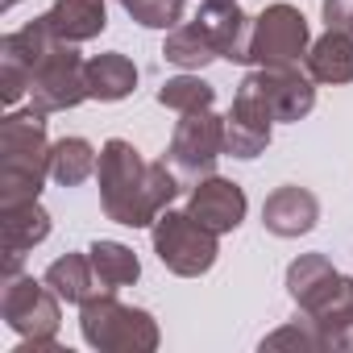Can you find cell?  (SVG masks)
<instances>
[{
	"instance_id": "obj_1",
	"label": "cell",
	"mask_w": 353,
	"mask_h": 353,
	"mask_svg": "<svg viewBox=\"0 0 353 353\" xmlns=\"http://www.w3.org/2000/svg\"><path fill=\"white\" fill-rule=\"evenodd\" d=\"M96 179H100L104 216L125 225V229H150L170 208V200L179 196V174H174V166L166 158L145 162L141 150L125 137L104 141Z\"/></svg>"
},
{
	"instance_id": "obj_2",
	"label": "cell",
	"mask_w": 353,
	"mask_h": 353,
	"mask_svg": "<svg viewBox=\"0 0 353 353\" xmlns=\"http://www.w3.org/2000/svg\"><path fill=\"white\" fill-rule=\"evenodd\" d=\"M46 179H50L46 112L30 104L21 112H9L0 125V204L38 200Z\"/></svg>"
},
{
	"instance_id": "obj_3",
	"label": "cell",
	"mask_w": 353,
	"mask_h": 353,
	"mask_svg": "<svg viewBox=\"0 0 353 353\" xmlns=\"http://www.w3.org/2000/svg\"><path fill=\"white\" fill-rule=\"evenodd\" d=\"M79 332L100 353H154L158 324L145 307H129L117 291H96L79 303Z\"/></svg>"
},
{
	"instance_id": "obj_4",
	"label": "cell",
	"mask_w": 353,
	"mask_h": 353,
	"mask_svg": "<svg viewBox=\"0 0 353 353\" xmlns=\"http://www.w3.org/2000/svg\"><path fill=\"white\" fill-rule=\"evenodd\" d=\"M216 237L221 233L200 225L192 212H170V208L150 225V241H154L158 262L179 279H200L216 266V254H221Z\"/></svg>"
},
{
	"instance_id": "obj_5",
	"label": "cell",
	"mask_w": 353,
	"mask_h": 353,
	"mask_svg": "<svg viewBox=\"0 0 353 353\" xmlns=\"http://www.w3.org/2000/svg\"><path fill=\"white\" fill-rule=\"evenodd\" d=\"M59 295L46 287V279L34 274H5V291H0V320H5L21 341H54L63 312Z\"/></svg>"
},
{
	"instance_id": "obj_6",
	"label": "cell",
	"mask_w": 353,
	"mask_h": 353,
	"mask_svg": "<svg viewBox=\"0 0 353 353\" xmlns=\"http://www.w3.org/2000/svg\"><path fill=\"white\" fill-rule=\"evenodd\" d=\"M307 46H312L307 17L295 5H287V0L266 5L254 17V30H250V63L254 67H299Z\"/></svg>"
},
{
	"instance_id": "obj_7",
	"label": "cell",
	"mask_w": 353,
	"mask_h": 353,
	"mask_svg": "<svg viewBox=\"0 0 353 353\" xmlns=\"http://www.w3.org/2000/svg\"><path fill=\"white\" fill-rule=\"evenodd\" d=\"M221 154H225V117H216L212 108L183 112L166 145V162L174 166V174L188 183H200L216 170Z\"/></svg>"
},
{
	"instance_id": "obj_8",
	"label": "cell",
	"mask_w": 353,
	"mask_h": 353,
	"mask_svg": "<svg viewBox=\"0 0 353 353\" xmlns=\"http://www.w3.org/2000/svg\"><path fill=\"white\" fill-rule=\"evenodd\" d=\"M59 46V34L50 30L46 13L34 17L30 26L13 30L0 38V100L5 104H17L30 83H34V71L42 67V59Z\"/></svg>"
},
{
	"instance_id": "obj_9",
	"label": "cell",
	"mask_w": 353,
	"mask_h": 353,
	"mask_svg": "<svg viewBox=\"0 0 353 353\" xmlns=\"http://www.w3.org/2000/svg\"><path fill=\"white\" fill-rule=\"evenodd\" d=\"M88 100V63L75 54L71 42H59L42 67L34 71V83H30V104L38 112H67L75 104Z\"/></svg>"
},
{
	"instance_id": "obj_10",
	"label": "cell",
	"mask_w": 353,
	"mask_h": 353,
	"mask_svg": "<svg viewBox=\"0 0 353 353\" xmlns=\"http://www.w3.org/2000/svg\"><path fill=\"white\" fill-rule=\"evenodd\" d=\"M262 96V104L274 112V121H303L316 108V79L299 67H258L241 79Z\"/></svg>"
},
{
	"instance_id": "obj_11",
	"label": "cell",
	"mask_w": 353,
	"mask_h": 353,
	"mask_svg": "<svg viewBox=\"0 0 353 353\" xmlns=\"http://www.w3.org/2000/svg\"><path fill=\"white\" fill-rule=\"evenodd\" d=\"M299 312L320 332V349L353 353V279L336 274L324 291H316L307 303H299Z\"/></svg>"
},
{
	"instance_id": "obj_12",
	"label": "cell",
	"mask_w": 353,
	"mask_h": 353,
	"mask_svg": "<svg viewBox=\"0 0 353 353\" xmlns=\"http://www.w3.org/2000/svg\"><path fill=\"white\" fill-rule=\"evenodd\" d=\"M270 129H274V112L262 104V96L254 88H237L233 108L225 117V154L233 158H258L270 145Z\"/></svg>"
},
{
	"instance_id": "obj_13",
	"label": "cell",
	"mask_w": 353,
	"mask_h": 353,
	"mask_svg": "<svg viewBox=\"0 0 353 353\" xmlns=\"http://www.w3.org/2000/svg\"><path fill=\"white\" fill-rule=\"evenodd\" d=\"M245 192L241 183L233 179H221V174H208V179H200L192 188V200H188V212L208 225L212 233H233L241 221H245Z\"/></svg>"
},
{
	"instance_id": "obj_14",
	"label": "cell",
	"mask_w": 353,
	"mask_h": 353,
	"mask_svg": "<svg viewBox=\"0 0 353 353\" xmlns=\"http://www.w3.org/2000/svg\"><path fill=\"white\" fill-rule=\"evenodd\" d=\"M196 21L204 26V34L212 38L216 54L229 63H250V30L254 17L237 5V0H200Z\"/></svg>"
},
{
	"instance_id": "obj_15",
	"label": "cell",
	"mask_w": 353,
	"mask_h": 353,
	"mask_svg": "<svg viewBox=\"0 0 353 353\" xmlns=\"http://www.w3.org/2000/svg\"><path fill=\"white\" fill-rule=\"evenodd\" d=\"M316 221H320V200L299 183L274 188L262 204V225L274 237H303L316 229Z\"/></svg>"
},
{
	"instance_id": "obj_16",
	"label": "cell",
	"mask_w": 353,
	"mask_h": 353,
	"mask_svg": "<svg viewBox=\"0 0 353 353\" xmlns=\"http://www.w3.org/2000/svg\"><path fill=\"white\" fill-rule=\"evenodd\" d=\"M0 237H5V258H26L50 237V212L38 200L0 204Z\"/></svg>"
},
{
	"instance_id": "obj_17",
	"label": "cell",
	"mask_w": 353,
	"mask_h": 353,
	"mask_svg": "<svg viewBox=\"0 0 353 353\" xmlns=\"http://www.w3.org/2000/svg\"><path fill=\"white\" fill-rule=\"evenodd\" d=\"M46 21L50 30L59 34V42H92L104 34L108 26V5L104 0H54V5L46 9Z\"/></svg>"
},
{
	"instance_id": "obj_18",
	"label": "cell",
	"mask_w": 353,
	"mask_h": 353,
	"mask_svg": "<svg viewBox=\"0 0 353 353\" xmlns=\"http://www.w3.org/2000/svg\"><path fill=\"white\" fill-rule=\"evenodd\" d=\"M303 67L316 83H353V34L328 30L324 38H316L303 54Z\"/></svg>"
},
{
	"instance_id": "obj_19",
	"label": "cell",
	"mask_w": 353,
	"mask_h": 353,
	"mask_svg": "<svg viewBox=\"0 0 353 353\" xmlns=\"http://www.w3.org/2000/svg\"><path fill=\"white\" fill-rule=\"evenodd\" d=\"M133 88H137V67H133L129 54L108 50V54L88 59V100L117 104V100H125Z\"/></svg>"
},
{
	"instance_id": "obj_20",
	"label": "cell",
	"mask_w": 353,
	"mask_h": 353,
	"mask_svg": "<svg viewBox=\"0 0 353 353\" xmlns=\"http://www.w3.org/2000/svg\"><path fill=\"white\" fill-rule=\"evenodd\" d=\"M42 279H46V287H50L63 303H83V299H92L96 291H104L100 279H96V270H92V258H88V254H63V258H54Z\"/></svg>"
},
{
	"instance_id": "obj_21",
	"label": "cell",
	"mask_w": 353,
	"mask_h": 353,
	"mask_svg": "<svg viewBox=\"0 0 353 353\" xmlns=\"http://www.w3.org/2000/svg\"><path fill=\"white\" fill-rule=\"evenodd\" d=\"M100 166V154L88 137H59L50 145V179L59 188H79L88 183Z\"/></svg>"
},
{
	"instance_id": "obj_22",
	"label": "cell",
	"mask_w": 353,
	"mask_h": 353,
	"mask_svg": "<svg viewBox=\"0 0 353 353\" xmlns=\"http://www.w3.org/2000/svg\"><path fill=\"white\" fill-rule=\"evenodd\" d=\"M88 258H92V270H96V279H100L104 291H121V287H133L141 279L137 254L129 245H121V241H104L100 237V241L88 245Z\"/></svg>"
},
{
	"instance_id": "obj_23",
	"label": "cell",
	"mask_w": 353,
	"mask_h": 353,
	"mask_svg": "<svg viewBox=\"0 0 353 353\" xmlns=\"http://www.w3.org/2000/svg\"><path fill=\"white\" fill-rule=\"evenodd\" d=\"M162 54H166V63L183 67V71H200V67H208V63H216V59H221V54H216V46H212V38L204 34V26H200V21H183V26L166 30Z\"/></svg>"
},
{
	"instance_id": "obj_24",
	"label": "cell",
	"mask_w": 353,
	"mask_h": 353,
	"mask_svg": "<svg viewBox=\"0 0 353 353\" xmlns=\"http://www.w3.org/2000/svg\"><path fill=\"white\" fill-rule=\"evenodd\" d=\"M158 104L162 108H174V112H200V108H212L216 104V88L208 83V79H200V71L192 75H174V79H166L162 88H158Z\"/></svg>"
},
{
	"instance_id": "obj_25",
	"label": "cell",
	"mask_w": 353,
	"mask_h": 353,
	"mask_svg": "<svg viewBox=\"0 0 353 353\" xmlns=\"http://www.w3.org/2000/svg\"><path fill=\"white\" fill-rule=\"evenodd\" d=\"M121 9L145 30H174L183 26L188 0H121Z\"/></svg>"
},
{
	"instance_id": "obj_26",
	"label": "cell",
	"mask_w": 353,
	"mask_h": 353,
	"mask_svg": "<svg viewBox=\"0 0 353 353\" xmlns=\"http://www.w3.org/2000/svg\"><path fill=\"white\" fill-rule=\"evenodd\" d=\"M262 349H320V332L312 328V320L303 312H295L291 324H283L270 336H262Z\"/></svg>"
},
{
	"instance_id": "obj_27",
	"label": "cell",
	"mask_w": 353,
	"mask_h": 353,
	"mask_svg": "<svg viewBox=\"0 0 353 353\" xmlns=\"http://www.w3.org/2000/svg\"><path fill=\"white\" fill-rule=\"evenodd\" d=\"M324 21L328 30L353 34V0H324Z\"/></svg>"
},
{
	"instance_id": "obj_28",
	"label": "cell",
	"mask_w": 353,
	"mask_h": 353,
	"mask_svg": "<svg viewBox=\"0 0 353 353\" xmlns=\"http://www.w3.org/2000/svg\"><path fill=\"white\" fill-rule=\"evenodd\" d=\"M13 5H21V0H0V9H13Z\"/></svg>"
}]
</instances>
